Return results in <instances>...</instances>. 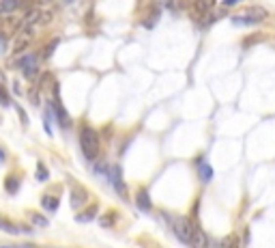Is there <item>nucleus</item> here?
Wrapping results in <instances>:
<instances>
[{"mask_svg":"<svg viewBox=\"0 0 275 248\" xmlns=\"http://www.w3.org/2000/svg\"><path fill=\"white\" fill-rule=\"evenodd\" d=\"M80 147H82V153L86 160H95L97 155H99V149H101L99 134H97L93 127L82 125L80 127Z\"/></svg>","mask_w":275,"mask_h":248,"instance_id":"obj_1","label":"nucleus"},{"mask_svg":"<svg viewBox=\"0 0 275 248\" xmlns=\"http://www.w3.org/2000/svg\"><path fill=\"white\" fill-rule=\"evenodd\" d=\"M269 18V11L265 7H250L239 11L236 15H233V24L234 26H256L262 24Z\"/></svg>","mask_w":275,"mask_h":248,"instance_id":"obj_2","label":"nucleus"},{"mask_svg":"<svg viewBox=\"0 0 275 248\" xmlns=\"http://www.w3.org/2000/svg\"><path fill=\"white\" fill-rule=\"evenodd\" d=\"M15 67H18L28 80H32V78H35V74H37V56H35V54H28V56L20 58Z\"/></svg>","mask_w":275,"mask_h":248,"instance_id":"obj_3","label":"nucleus"},{"mask_svg":"<svg viewBox=\"0 0 275 248\" xmlns=\"http://www.w3.org/2000/svg\"><path fill=\"white\" fill-rule=\"evenodd\" d=\"M107 179L114 183V190L121 194L123 198H127V186H125V181H123V177H121V166H110V175H107Z\"/></svg>","mask_w":275,"mask_h":248,"instance_id":"obj_4","label":"nucleus"},{"mask_svg":"<svg viewBox=\"0 0 275 248\" xmlns=\"http://www.w3.org/2000/svg\"><path fill=\"white\" fill-rule=\"evenodd\" d=\"M215 4H217V0H193V15L196 18H207L209 13L215 9Z\"/></svg>","mask_w":275,"mask_h":248,"instance_id":"obj_5","label":"nucleus"},{"mask_svg":"<svg viewBox=\"0 0 275 248\" xmlns=\"http://www.w3.org/2000/svg\"><path fill=\"white\" fill-rule=\"evenodd\" d=\"M86 201H88V192H86V188L82 186H71V205L75 209H80L82 205H86Z\"/></svg>","mask_w":275,"mask_h":248,"instance_id":"obj_6","label":"nucleus"},{"mask_svg":"<svg viewBox=\"0 0 275 248\" xmlns=\"http://www.w3.org/2000/svg\"><path fill=\"white\" fill-rule=\"evenodd\" d=\"M54 112H56V119H58V123H61V127L67 129L69 125H71V121H69V115H67V110L63 108V104H61V97H58V93L54 95Z\"/></svg>","mask_w":275,"mask_h":248,"instance_id":"obj_7","label":"nucleus"},{"mask_svg":"<svg viewBox=\"0 0 275 248\" xmlns=\"http://www.w3.org/2000/svg\"><path fill=\"white\" fill-rule=\"evenodd\" d=\"M136 207L142 209V212H150V207H153V203H150V194L147 188H140L136 192Z\"/></svg>","mask_w":275,"mask_h":248,"instance_id":"obj_8","label":"nucleus"},{"mask_svg":"<svg viewBox=\"0 0 275 248\" xmlns=\"http://www.w3.org/2000/svg\"><path fill=\"white\" fill-rule=\"evenodd\" d=\"M196 164H198V175H200V181H202V183H209V181L213 179V169H211V164H209V162L204 160V158H200V160L196 162Z\"/></svg>","mask_w":275,"mask_h":248,"instance_id":"obj_9","label":"nucleus"},{"mask_svg":"<svg viewBox=\"0 0 275 248\" xmlns=\"http://www.w3.org/2000/svg\"><path fill=\"white\" fill-rule=\"evenodd\" d=\"M30 46V30H26V32H20L18 37H15V43H13V52L18 54V52H24L26 48Z\"/></svg>","mask_w":275,"mask_h":248,"instance_id":"obj_10","label":"nucleus"},{"mask_svg":"<svg viewBox=\"0 0 275 248\" xmlns=\"http://www.w3.org/2000/svg\"><path fill=\"white\" fill-rule=\"evenodd\" d=\"M41 207L45 209L47 214H54L58 209V197H56V194H54V197H52V194H45V197L41 198Z\"/></svg>","mask_w":275,"mask_h":248,"instance_id":"obj_11","label":"nucleus"},{"mask_svg":"<svg viewBox=\"0 0 275 248\" xmlns=\"http://www.w3.org/2000/svg\"><path fill=\"white\" fill-rule=\"evenodd\" d=\"M0 229L2 231H7V233H13V235H18V233H28V229H24V226H18V224H13V223H9V220H4V218H0Z\"/></svg>","mask_w":275,"mask_h":248,"instance_id":"obj_12","label":"nucleus"},{"mask_svg":"<svg viewBox=\"0 0 275 248\" xmlns=\"http://www.w3.org/2000/svg\"><path fill=\"white\" fill-rule=\"evenodd\" d=\"M4 190H7L9 194H15L20 190V179L18 175H9L7 179H4Z\"/></svg>","mask_w":275,"mask_h":248,"instance_id":"obj_13","label":"nucleus"},{"mask_svg":"<svg viewBox=\"0 0 275 248\" xmlns=\"http://www.w3.org/2000/svg\"><path fill=\"white\" fill-rule=\"evenodd\" d=\"M18 7H20V0H0V13H4V15L13 13Z\"/></svg>","mask_w":275,"mask_h":248,"instance_id":"obj_14","label":"nucleus"},{"mask_svg":"<svg viewBox=\"0 0 275 248\" xmlns=\"http://www.w3.org/2000/svg\"><path fill=\"white\" fill-rule=\"evenodd\" d=\"M97 216V205H90L88 209H84L82 214H78V223H90Z\"/></svg>","mask_w":275,"mask_h":248,"instance_id":"obj_15","label":"nucleus"},{"mask_svg":"<svg viewBox=\"0 0 275 248\" xmlns=\"http://www.w3.org/2000/svg\"><path fill=\"white\" fill-rule=\"evenodd\" d=\"M157 22H159V7H153L148 11V18L144 20V26H147V28H153Z\"/></svg>","mask_w":275,"mask_h":248,"instance_id":"obj_16","label":"nucleus"},{"mask_svg":"<svg viewBox=\"0 0 275 248\" xmlns=\"http://www.w3.org/2000/svg\"><path fill=\"white\" fill-rule=\"evenodd\" d=\"M114 218H116V212H107L106 216H101L99 224L101 226H112V224H114Z\"/></svg>","mask_w":275,"mask_h":248,"instance_id":"obj_17","label":"nucleus"},{"mask_svg":"<svg viewBox=\"0 0 275 248\" xmlns=\"http://www.w3.org/2000/svg\"><path fill=\"white\" fill-rule=\"evenodd\" d=\"M222 248H239V237H236V235H228L222 242Z\"/></svg>","mask_w":275,"mask_h":248,"instance_id":"obj_18","label":"nucleus"},{"mask_svg":"<svg viewBox=\"0 0 275 248\" xmlns=\"http://www.w3.org/2000/svg\"><path fill=\"white\" fill-rule=\"evenodd\" d=\"M161 2H164L166 9H170V11H179V9L183 7L181 0H161Z\"/></svg>","mask_w":275,"mask_h":248,"instance_id":"obj_19","label":"nucleus"},{"mask_svg":"<svg viewBox=\"0 0 275 248\" xmlns=\"http://www.w3.org/2000/svg\"><path fill=\"white\" fill-rule=\"evenodd\" d=\"M30 223L37 224V226H47V220L43 218V216H39V214H30Z\"/></svg>","mask_w":275,"mask_h":248,"instance_id":"obj_20","label":"nucleus"},{"mask_svg":"<svg viewBox=\"0 0 275 248\" xmlns=\"http://www.w3.org/2000/svg\"><path fill=\"white\" fill-rule=\"evenodd\" d=\"M0 104H2V106H11V97H9L7 89H4L2 84H0Z\"/></svg>","mask_w":275,"mask_h":248,"instance_id":"obj_21","label":"nucleus"},{"mask_svg":"<svg viewBox=\"0 0 275 248\" xmlns=\"http://www.w3.org/2000/svg\"><path fill=\"white\" fill-rule=\"evenodd\" d=\"M28 97H30V104H39V89H30V93H28Z\"/></svg>","mask_w":275,"mask_h":248,"instance_id":"obj_22","label":"nucleus"},{"mask_svg":"<svg viewBox=\"0 0 275 248\" xmlns=\"http://www.w3.org/2000/svg\"><path fill=\"white\" fill-rule=\"evenodd\" d=\"M37 177H39L41 181L47 179V171H45V166H43V164H39V173H37Z\"/></svg>","mask_w":275,"mask_h":248,"instance_id":"obj_23","label":"nucleus"},{"mask_svg":"<svg viewBox=\"0 0 275 248\" xmlns=\"http://www.w3.org/2000/svg\"><path fill=\"white\" fill-rule=\"evenodd\" d=\"M56 46H58V39H56V41H52L50 46H47V50H45V56H50V54H54V50H56Z\"/></svg>","mask_w":275,"mask_h":248,"instance_id":"obj_24","label":"nucleus"},{"mask_svg":"<svg viewBox=\"0 0 275 248\" xmlns=\"http://www.w3.org/2000/svg\"><path fill=\"white\" fill-rule=\"evenodd\" d=\"M239 2H243V0H224V7H234Z\"/></svg>","mask_w":275,"mask_h":248,"instance_id":"obj_25","label":"nucleus"},{"mask_svg":"<svg viewBox=\"0 0 275 248\" xmlns=\"http://www.w3.org/2000/svg\"><path fill=\"white\" fill-rule=\"evenodd\" d=\"M4 50H7V41H4V37L0 35V54H4Z\"/></svg>","mask_w":275,"mask_h":248,"instance_id":"obj_26","label":"nucleus"},{"mask_svg":"<svg viewBox=\"0 0 275 248\" xmlns=\"http://www.w3.org/2000/svg\"><path fill=\"white\" fill-rule=\"evenodd\" d=\"M4 160H7V151H4L2 147H0V164H2Z\"/></svg>","mask_w":275,"mask_h":248,"instance_id":"obj_27","label":"nucleus"}]
</instances>
